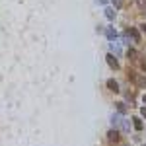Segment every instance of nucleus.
<instances>
[{
	"label": "nucleus",
	"mask_w": 146,
	"mask_h": 146,
	"mask_svg": "<svg viewBox=\"0 0 146 146\" xmlns=\"http://www.w3.org/2000/svg\"><path fill=\"white\" fill-rule=\"evenodd\" d=\"M123 37H125V41L133 39V43H140V33H138V29H136V27H129V29H127V33H125Z\"/></svg>",
	"instance_id": "nucleus-1"
},
{
	"label": "nucleus",
	"mask_w": 146,
	"mask_h": 146,
	"mask_svg": "<svg viewBox=\"0 0 146 146\" xmlns=\"http://www.w3.org/2000/svg\"><path fill=\"white\" fill-rule=\"evenodd\" d=\"M131 78L135 80V84L138 88H146V76L144 74H135V72H131Z\"/></svg>",
	"instance_id": "nucleus-2"
},
{
	"label": "nucleus",
	"mask_w": 146,
	"mask_h": 146,
	"mask_svg": "<svg viewBox=\"0 0 146 146\" xmlns=\"http://www.w3.org/2000/svg\"><path fill=\"white\" fill-rule=\"evenodd\" d=\"M107 138H109V142H119L121 135H119V131H117V129H111V131L107 133Z\"/></svg>",
	"instance_id": "nucleus-3"
},
{
	"label": "nucleus",
	"mask_w": 146,
	"mask_h": 146,
	"mask_svg": "<svg viewBox=\"0 0 146 146\" xmlns=\"http://www.w3.org/2000/svg\"><path fill=\"white\" fill-rule=\"evenodd\" d=\"M105 58H107V64H109V68H113V70H117V68H119V62H117V58H115L111 53L105 56Z\"/></svg>",
	"instance_id": "nucleus-4"
},
{
	"label": "nucleus",
	"mask_w": 146,
	"mask_h": 146,
	"mask_svg": "<svg viewBox=\"0 0 146 146\" xmlns=\"http://www.w3.org/2000/svg\"><path fill=\"white\" fill-rule=\"evenodd\" d=\"M107 88H109L111 92H119V84H117V80L109 78V80H107Z\"/></svg>",
	"instance_id": "nucleus-5"
},
{
	"label": "nucleus",
	"mask_w": 146,
	"mask_h": 146,
	"mask_svg": "<svg viewBox=\"0 0 146 146\" xmlns=\"http://www.w3.org/2000/svg\"><path fill=\"white\" fill-rule=\"evenodd\" d=\"M105 35H107V39H109V41L117 39V31H115L113 27H107V29H105Z\"/></svg>",
	"instance_id": "nucleus-6"
},
{
	"label": "nucleus",
	"mask_w": 146,
	"mask_h": 146,
	"mask_svg": "<svg viewBox=\"0 0 146 146\" xmlns=\"http://www.w3.org/2000/svg\"><path fill=\"white\" fill-rule=\"evenodd\" d=\"M127 56H129V60H138V53H136L135 49H129L127 51Z\"/></svg>",
	"instance_id": "nucleus-7"
},
{
	"label": "nucleus",
	"mask_w": 146,
	"mask_h": 146,
	"mask_svg": "<svg viewBox=\"0 0 146 146\" xmlns=\"http://www.w3.org/2000/svg\"><path fill=\"white\" fill-rule=\"evenodd\" d=\"M133 125H135L136 131H142V129H144V125H142V121H140L138 117H135V119H133Z\"/></svg>",
	"instance_id": "nucleus-8"
},
{
	"label": "nucleus",
	"mask_w": 146,
	"mask_h": 146,
	"mask_svg": "<svg viewBox=\"0 0 146 146\" xmlns=\"http://www.w3.org/2000/svg\"><path fill=\"white\" fill-rule=\"evenodd\" d=\"M105 16H107V20H115V10L113 8H105Z\"/></svg>",
	"instance_id": "nucleus-9"
},
{
	"label": "nucleus",
	"mask_w": 146,
	"mask_h": 146,
	"mask_svg": "<svg viewBox=\"0 0 146 146\" xmlns=\"http://www.w3.org/2000/svg\"><path fill=\"white\" fill-rule=\"evenodd\" d=\"M111 121H113V125H115V127H119V125L123 123V121H121V117H119V115H113V117H111Z\"/></svg>",
	"instance_id": "nucleus-10"
},
{
	"label": "nucleus",
	"mask_w": 146,
	"mask_h": 146,
	"mask_svg": "<svg viewBox=\"0 0 146 146\" xmlns=\"http://www.w3.org/2000/svg\"><path fill=\"white\" fill-rule=\"evenodd\" d=\"M117 109H119V113H125V111H127V105L121 101V103H117Z\"/></svg>",
	"instance_id": "nucleus-11"
},
{
	"label": "nucleus",
	"mask_w": 146,
	"mask_h": 146,
	"mask_svg": "<svg viewBox=\"0 0 146 146\" xmlns=\"http://www.w3.org/2000/svg\"><path fill=\"white\" fill-rule=\"evenodd\" d=\"M111 2H113L115 8H121V6H123V0H111Z\"/></svg>",
	"instance_id": "nucleus-12"
},
{
	"label": "nucleus",
	"mask_w": 146,
	"mask_h": 146,
	"mask_svg": "<svg viewBox=\"0 0 146 146\" xmlns=\"http://www.w3.org/2000/svg\"><path fill=\"white\" fill-rule=\"evenodd\" d=\"M123 131H131V125L127 123V121H123Z\"/></svg>",
	"instance_id": "nucleus-13"
},
{
	"label": "nucleus",
	"mask_w": 146,
	"mask_h": 146,
	"mask_svg": "<svg viewBox=\"0 0 146 146\" xmlns=\"http://www.w3.org/2000/svg\"><path fill=\"white\" fill-rule=\"evenodd\" d=\"M135 2L138 4V6H144V4H146V0H135Z\"/></svg>",
	"instance_id": "nucleus-14"
},
{
	"label": "nucleus",
	"mask_w": 146,
	"mask_h": 146,
	"mask_svg": "<svg viewBox=\"0 0 146 146\" xmlns=\"http://www.w3.org/2000/svg\"><path fill=\"white\" fill-rule=\"evenodd\" d=\"M140 29H142V33H146V23H142V25H140Z\"/></svg>",
	"instance_id": "nucleus-15"
},
{
	"label": "nucleus",
	"mask_w": 146,
	"mask_h": 146,
	"mask_svg": "<svg viewBox=\"0 0 146 146\" xmlns=\"http://www.w3.org/2000/svg\"><path fill=\"white\" fill-rule=\"evenodd\" d=\"M140 113H142V117H146V107H142V109H140Z\"/></svg>",
	"instance_id": "nucleus-16"
},
{
	"label": "nucleus",
	"mask_w": 146,
	"mask_h": 146,
	"mask_svg": "<svg viewBox=\"0 0 146 146\" xmlns=\"http://www.w3.org/2000/svg\"><path fill=\"white\" fill-rule=\"evenodd\" d=\"M142 14H144V16H146V4H144V6H142Z\"/></svg>",
	"instance_id": "nucleus-17"
},
{
	"label": "nucleus",
	"mask_w": 146,
	"mask_h": 146,
	"mask_svg": "<svg viewBox=\"0 0 146 146\" xmlns=\"http://www.w3.org/2000/svg\"><path fill=\"white\" fill-rule=\"evenodd\" d=\"M142 101H144V105H146V94H144V98H142Z\"/></svg>",
	"instance_id": "nucleus-18"
},
{
	"label": "nucleus",
	"mask_w": 146,
	"mask_h": 146,
	"mask_svg": "<svg viewBox=\"0 0 146 146\" xmlns=\"http://www.w3.org/2000/svg\"><path fill=\"white\" fill-rule=\"evenodd\" d=\"M144 146H146V144H144Z\"/></svg>",
	"instance_id": "nucleus-19"
}]
</instances>
